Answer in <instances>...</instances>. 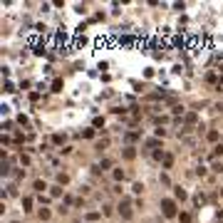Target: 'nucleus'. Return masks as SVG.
Returning <instances> with one entry per match:
<instances>
[{
	"label": "nucleus",
	"mask_w": 223,
	"mask_h": 223,
	"mask_svg": "<svg viewBox=\"0 0 223 223\" xmlns=\"http://www.w3.org/2000/svg\"><path fill=\"white\" fill-rule=\"evenodd\" d=\"M161 211H164L166 218H174V216H176V203H174L171 198H164V201H161Z\"/></svg>",
	"instance_id": "nucleus-1"
},
{
	"label": "nucleus",
	"mask_w": 223,
	"mask_h": 223,
	"mask_svg": "<svg viewBox=\"0 0 223 223\" xmlns=\"http://www.w3.org/2000/svg\"><path fill=\"white\" fill-rule=\"evenodd\" d=\"M119 213H122L124 218H132V208H129L126 203H122V206H119Z\"/></svg>",
	"instance_id": "nucleus-2"
},
{
	"label": "nucleus",
	"mask_w": 223,
	"mask_h": 223,
	"mask_svg": "<svg viewBox=\"0 0 223 223\" xmlns=\"http://www.w3.org/2000/svg\"><path fill=\"white\" fill-rule=\"evenodd\" d=\"M174 193H176V198H181V201L186 198V191L181 189V186H176V189H174Z\"/></svg>",
	"instance_id": "nucleus-3"
},
{
	"label": "nucleus",
	"mask_w": 223,
	"mask_h": 223,
	"mask_svg": "<svg viewBox=\"0 0 223 223\" xmlns=\"http://www.w3.org/2000/svg\"><path fill=\"white\" fill-rule=\"evenodd\" d=\"M52 92H62V80H55L52 82Z\"/></svg>",
	"instance_id": "nucleus-4"
},
{
	"label": "nucleus",
	"mask_w": 223,
	"mask_h": 223,
	"mask_svg": "<svg viewBox=\"0 0 223 223\" xmlns=\"http://www.w3.org/2000/svg\"><path fill=\"white\" fill-rule=\"evenodd\" d=\"M45 189H47L45 181H35V191H45Z\"/></svg>",
	"instance_id": "nucleus-5"
},
{
	"label": "nucleus",
	"mask_w": 223,
	"mask_h": 223,
	"mask_svg": "<svg viewBox=\"0 0 223 223\" xmlns=\"http://www.w3.org/2000/svg\"><path fill=\"white\" fill-rule=\"evenodd\" d=\"M171 164H174V156H171V154H166V156H164V166H166V169H169Z\"/></svg>",
	"instance_id": "nucleus-6"
},
{
	"label": "nucleus",
	"mask_w": 223,
	"mask_h": 223,
	"mask_svg": "<svg viewBox=\"0 0 223 223\" xmlns=\"http://www.w3.org/2000/svg\"><path fill=\"white\" fill-rule=\"evenodd\" d=\"M132 191H134V193H141V191H144V183H134Z\"/></svg>",
	"instance_id": "nucleus-7"
},
{
	"label": "nucleus",
	"mask_w": 223,
	"mask_h": 223,
	"mask_svg": "<svg viewBox=\"0 0 223 223\" xmlns=\"http://www.w3.org/2000/svg\"><path fill=\"white\" fill-rule=\"evenodd\" d=\"M52 141H55V144H62V141H65V136H62V134H55V136H52Z\"/></svg>",
	"instance_id": "nucleus-8"
},
{
	"label": "nucleus",
	"mask_w": 223,
	"mask_h": 223,
	"mask_svg": "<svg viewBox=\"0 0 223 223\" xmlns=\"http://www.w3.org/2000/svg\"><path fill=\"white\" fill-rule=\"evenodd\" d=\"M122 179H124V171L117 169V171H114V181H122Z\"/></svg>",
	"instance_id": "nucleus-9"
},
{
	"label": "nucleus",
	"mask_w": 223,
	"mask_h": 223,
	"mask_svg": "<svg viewBox=\"0 0 223 223\" xmlns=\"http://www.w3.org/2000/svg\"><path fill=\"white\" fill-rule=\"evenodd\" d=\"M40 218H42V221H47V218H50V211H45V208H40Z\"/></svg>",
	"instance_id": "nucleus-10"
},
{
	"label": "nucleus",
	"mask_w": 223,
	"mask_h": 223,
	"mask_svg": "<svg viewBox=\"0 0 223 223\" xmlns=\"http://www.w3.org/2000/svg\"><path fill=\"white\" fill-rule=\"evenodd\" d=\"M23 206H25V211H30V206H32V201H30V198H23Z\"/></svg>",
	"instance_id": "nucleus-11"
},
{
	"label": "nucleus",
	"mask_w": 223,
	"mask_h": 223,
	"mask_svg": "<svg viewBox=\"0 0 223 223\" xmlns=\"http://www.w3.org/2000/svg\"><path fill=\"white\" fill-rule=\"evenodd\" d=\"M87 218H89V221H97V218H99V213H97V211H92V213H87Z\"/></svg>",
	"instance_id": "nucleus-12"
},
{
	"label": "nucleus",
	"mask_w": 223,
	"mask_h": 223,
	"mask_svg": "<svg viewBox=\"0 0 223 223\" xmlns=\"http://www.w3.org/2000/svg\"><path fill=\"white\" fill-rule=\"evenodd\" d=\"M179 218H181V223H189V221H191V216H189V213H181Z\"/></svg>",
	"instance_id": "nucleus-13"
},
{
	"label": "nucleus",
	"mask_w": 223,
	"mask_h": 223,
	"mask_svg": "<svg viewBox=\"0 0 223 223\" xmlns=\"http://www.w3.org/2000/svg\"><path fill=\"white\" fill-rule=\"evenodd\" d=\"M218 139V132H208V141H216Z\"/></svg>",
	"instance_id": "nucleus-14"
}]
</instances>
